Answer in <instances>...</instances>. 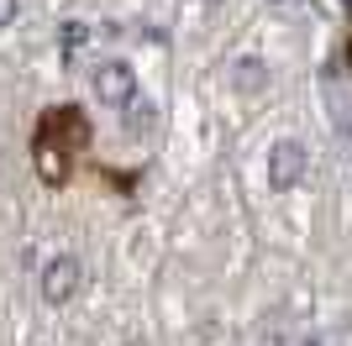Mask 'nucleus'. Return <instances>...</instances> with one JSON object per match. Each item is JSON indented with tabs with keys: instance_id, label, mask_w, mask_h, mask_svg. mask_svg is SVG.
Masks as SVG:
<instances>
[{
	"instance_id": "nucleus-2",
	"label": "nucleus",
	"mask_w": 352,
	"mask_h": 346,
	"mask_svg": "<svg viewBox=\"0 0 352 346\" xmlns=\"http://www.w3.org/2000/svg\"><path fill=\"white\" fill-rule=\"evenodd\" d=\"M37 288H43V299L58 310V304H69L74 294H79V257L74 252H58V257L43 262V278H37Z\"/></svg>"
},
{
	"instance_id": "nucleus-4",
	"label": "nucleus",
	"mask_w": 352,
	"mask_h": 346,
	"mask_svg": "<svg viewBox=\"0 0 352 346\" xmlns=\"http://www.w3.org/2000/svg\"><path fill=\"white\" fill-rule=\"evenodd\" d=\"M11 21H16V0H0V32L11 27Z\"/></svg>"
},
{
	"instance_id": "nucleus-3",
	"label": "nucleus",
	"mask_w": 352,
	"mask_h": 346,
	"mask_svg": "<svg viewBox=\"0 0 352 346\" xmlns=\"http://www.w3.org/2000/svg\"><path fill=\"white\" fill-rule=\"evenodd\" d=\"M132 69H126V63H100V69H95V95H100L105 105H126V111H132Z\"/></svg>"
},
{
	"instance_id": "nucleus-5",
	"label": "nucleus",
	"mask_w": 352,
	"mask_h": 346,
	"mask_svg": "<svg viewBox=\"0 0 352 346\" xmlns=\"http://www.w3.org/2000/svg\"><path fill=\"white\" fill-rule=\"evenodd\" d=\"M342 58H347V79H352V27H347V43H342Z\"/></svg>"
},
{
	"instance_id": "nucleus-1",
	"label": "nucleus",
	"mask_w": 352,
	"mask_h": 346,
	"mask_svg": "<svg viewBox=\"0 0 352 346\" xmlns=\"http://www.w3.org/2000/svg\"><path fill=\"white\" fill-rule=\"evenodd\" d=\"M79 152H89V115L79 105H47L32 131V168L47 189H63L74 178Z\"/></svg>"
}]
</instances>
